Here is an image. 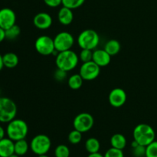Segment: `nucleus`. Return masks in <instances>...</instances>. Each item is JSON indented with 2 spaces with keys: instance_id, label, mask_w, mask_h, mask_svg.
Returning <instances> with one entry per match:
<instances>
[{
  "instance_id": "obj_1",
  "label": "nucleus",
  "mask_w": 157,
  "mask_h": 157,
  "mask_svg": "<svg viewBox=\"0 0 157 157\" xmlns=\"http://www.w3.org/2000/svg\"><path fill=\"white\" fill-rule=\"evenodd\" d=\"M79 62V56L75 52L71 50L58 52L56 55L55 64L57 68L69 72L74 70Z\"/></svg>"
},
{
  "instance_id": "obj_2",
  "label": "nucleus",
  "mask_w": 157,
  "mask_h": 157,
  "mask_svg": "<svg viewBox=\"0 0 157 157\" xmlns=\"http://www.w3.org/2000/svg\"><path fill=\"white\" fill-rule=\"evenodd\" d=\"M6 130L8 137L15 142L19 140L25 139L29 133V126L23 120L15 118L8 123Z\"/></svg>"
},
{
  "instance_id": "obj_3",
  "label": "nucleus",
  "mask_w": 157,
  "mask_h": 157,
  "mask_svg": "<svg viewBox=\"0 0 157 157\" xmlns=\"http://www.w3.org/2000/svg\"><path fill=\"white\" fill-rule=\"evenodd\" d=\"M133 140L140 145L148 146L155 140L156 133L150 125L147 124H140L136 126L133 132Z\"/></svg>"
},
{
  "instance_id": "obj_4",
  "label": "nucleus",
  "mask_w": 157,
  "mask_h": 157,
  "mask_svg": "<svg viewBox=\"0 0 157 157\" xmlns=\"http://www.w3.org/2000/svg\"><path fill=\"white\" fill-rule=\"evenodd\" d=\"M77 42L81 49L95 50L100 43V36L94 29H85L79 34Z\"/></svg>"
},
{
  "instance_id": "obj_5",
  "label": "nucleus",
  "mask_w": 157,
  "mask_h": 157,
  "mask_svg": "<svg viewBox=\"0 0 157 157\" xmlns=\"http://www.w3.org/2000/svg\"><path fill=\"white\" fill-rule=\"evenodd\" d=\"M17 114V106L12 99L6 97L0 98V123L8 124Z\"/></svg>"
},
{
  "instance_id": "obj_6",
  "label": "nucleus",
  "mask_w": 157,
  "mask_h": 157,
  "mask_svg": "<svg viewBox=\"0 0 157 157\" xmlns=\"http://www.w3.org/2000/svg\"><path fill=\"white\" fill-rule=\"evenodd\" d=\"M52 147L51 139L45 134H38L34 136L30 143V149L37 156L47 154Z\"/></svg>"
},
{
  "instance_id": "obj_7",
  "label": "nucleus",
  "mask_w": 157,
  "mask_h": 157,
  "mask_svg": "<svg viewBox=\"0 0 157 157\" xmlns=\"http://www.w3.org/2000/svg\"><path fill=\"white\" fill-rule=\"evenodd\" d=\"M35 48L36 52L42 56L55 55V52H56L54 39L48 35H41L38 37L35 41Z\"/></svg>"
},
{
  "instance_id": "obj_8",
  "label": "nucleus",
  "mask_w": 157,
  "mask_h": 157,
  "mask_svg": "<svg viewBox=\"0 0 157 157\" xmlns=\"http://www.w3.org/2000/svg\"><path fill=\"white\" fill-rule=\"evenodd\" d=\"M53 39L55 51L58 52L71 50L75 41L73 35L68 32H59L55 35Z\"/></svg>"
},
{
  "instance_id": "obj_9",
  "label": "nucleus",
  "mask_w": 157,
  "mask_h": 157,
  "mask_svg": "<svg viewBox=\"0 0 157 157\" xmlns=\"http://www.w3.org/2000/svg\"><path fill=\"white\" fill-rule=\"evenodd\" d=\"M94 124V119L89 113H81L77 115L73 121V127L75 130L84 133L88 132Z\"/></svg>"
},
{
  "instance_id": "obj_10",
  "label": "nucleus",
  "mask_w": 157,
  "mask_h": 157,
  "mask_svg": "<svg viewBox=\"0 0 157 157\" xmlns=\"http://www.w3.org/2000/svg\"><path fill=\"white\" fill-rule=\"evenodd\" d=\"M101 73V67L93 61L83 63L79 70V74L84 81H90L95 80Z\"/></svg>"
},
{
  "instance_id": "obj_11",
  "label": "nucleus",
  "mask_w": 157,
  "mask_h": 157,
  "mask_svg": "<svg viewBox=\"0 0 157 157\" xmlns=\"http://www.w3.org/2000/svg\"><path fill=\"white\" fill-rule=\"evenodd\" d=\"M127 96L125 90L120 87H116L110 90L108 96V101L110 105L115 108H118L125 104Z\"/></svg>"
},
{
  "instance_id": "obj_12",
  "label": "nucleus",
  "mask_w": 157,
  "mask_h": 157,
  "mask_svg": "<svg viewBox=\"0 0 157 157\" xmlns=\"http://www.w3.org/2000/svg\"><path fill=\"white\" fill-rule=\"evenodd\" d=\"M15 22L16 15L12 9L9 8L0 9V27L6 30L15 25Z\"/></svg>"
},
{
  "instance_id": "obj_13",
  "label": "nucleus",
  "mask_w": 157,
  "mask_h": 157,
  "mask_svg": "<svg viewBox=\"0 0 157 157\" xmlns=\"http://www.w3.org/2000/svg\"><path fill=\"white\" fill-rule=\"evenodd\" d=\"M53 23V19L50 14L47 12H38L34 16L33 25L40 30H46L48 29Z\"/></svg>"
},
{
  "instance_id": "obj_14",
  "label": "nucleus",
  "mask_w": 157,
  "mask_h": 157,
  "mask_svg": "<svg viewBox=\"0 0 157 157\" xmlns=\"http://www.w3.org/2000/svg\"><path fill=\"white\" fill-rule=\"evenodd\" d=\"M92 61L101 67L108 65L111 61V56L104 49H95L93 51Z\"/></svg>"
},
{
  "instance_id": "obj_15",
  "label": "nucleus",
  "mask_w": 157,
  "mask_h": 157,
  "mask_svg": "<svg viewBox=\"0 0 157 157\" xmlns=\"http://www.w3.org/2000/svg\"><path fill=\"white\" fill-rule=\"evenodd\" d=\"M58 20L62 25H69L74 20L73 10L69 8L62 6L58 12Z\"/></svg>"
},
{
  "instance_id": "obj_16",
  "label": "nucleus",
  "mask_w": 157,
  "mask_h": 157,
  "mask_svg": "<svg viewBox=\"0 0 157 157\" xmlns=\"http://www.w3.org/2000/svg\"><path fill=\"white\" fill-rule=\"evenodd\" d=\"M15 153V142L9 137L0 140V157H9Z\"/></svg>"
},
{
  "instance_id": "obj_17",
  "label": "nucleus",
  "mask_w": 157,
  "mask_h": 157,
  "mask_svg": "<svg viewBox=\"0 0 157 157\" xmlns=\"http://www.w3.org/2000/svg\"><path fill=\"white\" fill-rule=\"evenodd\" d=\"M4 67L7 68H15L19 62V58L16 54L13 52H7L2 55Z\"/></svg>"
},
{
  "instance_id": "obj_18",
  "label": "nucleus",
  "mask_w": 157,
  "mask_h": 157,
  "mask_svg": "<svg viewBox=\"0 0 157 157\" xmlns=\"http://www.w3.org/2000/svg\"><path fill=\"white\" fill-rule=\"evenodd\" d=\"M111 147L119 149V150H124L127 146V139L125 136L121 133H115L111 136L110 140Z\"/></svg>"
},
{
  "instance_id": "obj_19",
  "label": "nucleus",
  "mask_w": 157,
  "mask_h": 157,
  "mask_svg": "<svg viewBox=\"0 0 157 157\" xmlns=\"http://www.w3.org/2000/svg\"><path fill=\"white\" fill-rule=\"evenodd\" d=\"M104 49L111 57L115 56V55H117L120 52V51H121V43L116 39H110L106 42Z\"/></svg>"
},
{
  "instance_id": "obj_20",
  "label": "nucleus",
  "mask_w": 157,
  "mask_h": 157,
  "mask_svg": "<svg viewBox=\"0 0 157 157\" xmlns=\"http://www.w3.org/2000/svg\"><path fill=\"white\" fill-rule=\"evenodd\" d=\"M84 83V79L80 75V74H75L71 75L67 79V84L72 90H78L81 88Z\"/></svg>"
},
{
  "instance_id": "obj_21",
  "label": "nucleus",
  "mask_w": 157,
  "mask_h": 157,
  "mask_svg": "<svg viewBox=\"0 0 157 157\" xmlns=\"http://www.w3.org/2000/svg\"><path fill=\"white\" fill-rule=\"evenodd\" d=\"M29 148L30 145L25 140V139L15 141V153L19 156L25 155L29 151Z\"/></svg>"
},
{
  "instance_id": "obj_22",
  "label": "nucleus",
  "mask_w": 157,
  "mask_h": 157,
  "mask_svg": "<svg viewBox=\"0 0 157 157\" xmlns=\"http://www.w3.org/2000/svg\"><path fill=\"white\" fill-rule=\"evenodd\" d=\"M84 147L89 153H95L99 152L101 149V144L97 138L90 137L86 140Z\"/></svg>"
},
{
  "instance_id": "obj_23",
  "label": "nucleus",
  "mask_w": 157,
  "mask_h": 157,
  "mask_svg": "<svg viewBox=\"0 0 157 157\" xmlns=\"http://www.w3.org/2000/svg\"><path fill=\"white\" fill-rule=\"evenodd\" d=\"M21 34V29L16 24L6 30V38L8 40H15Z\"/></svg>"
},
{
  "instance_id": "obj_24",
  "label": "nucleus",
  "mask_w": 157,
  "mask_h": 157,
  "mask_svg": "<svg viewBox=\"0 0 157 157\" xmlns=\"http://www.w3.org/2000/svg\"><path fill=\"white\" fill-rule=\"evenodd\" d=\"M67 139H68L70 144H73V145H76V144L81 143V141L82 140V133L74 129L73 130H71L69 133Z\"/></svg>"
},
{
  "instance_id": "obj_25",
  "label": "nucleus",
  "mask_w": 157,
  "mask_h": 157,
  "mask_svg": "<svg viewBox=\"0 0 157 157\" xmlns=\"http://www.w3.org/2000/svg\"><path fill=\"white\" fill-rule=\"evenodd\" d=\"M70 150L68 147L64 144H60L57 146L55 149V157H69L70 156Z\"/></svg>"
},
{
  "instance_id": "obj_26",
  "label": "nucleus",
  "mask_w": 157,
  "mask_h": 157,
  "mask_svg": "<svg viewBox=\"0 0 157 157\" xmlns=\"http://www.w3.org/2000/svg\"><path fill=\"white\" fill-rule=\"evenodd\" d=\"M84 2L85 0H62V6L74 10L81 7Z\"/></svg>"
},
{
  "instance_id": "obj_27",
  "label": "nucleus",
  "mask_w": 157,
  "mask_h": 157,
  "mask_svg": "<svg viewBox=\"0 0 157 157\" xmlns=\"http://www.w3.org/2000/svg\"><path fill=\"white\" fill-rule=\"evenodd\" d=\"M78 56H79V59L83 63L88 62V61H92V58H93V50H90V49H81V52H80Z\"/></svg>"
},
{
  "instance_id": "obj_28",
  "label": "nucleus",
  "mask_w": 157,
  "mask_h": 157,
  "mask_svg": "<svg viewBox=\"0 0 157 157\" xmlns=\"http://www.w3.org/2000/svg\"><path fill=\"white\" fill-rule=\"evenodd\" d=\"M146 157H157V141L154 140L146 147Z\"/></svg>"
},
{
  "instance_id": "obj_29",
  "label": "nucleus",
  "mask_w": 157,
  "mask_h": 157,
  "mask_svg": "<svg viewBox=\"0 0 157 157\" xmlns=\"http://www.w3.org/2000/svg\"><path fill=\"white\" fill-rule=\"evenodd\" d=\"M104 156V157H124V154L122 150L111 147L106 151Z\"/></svg>"
},
{
  "instance_id": "obj_30",
  "label": "nucleus",
  "mask_w": 157,
  "mask_h": 157,
  "mask_svg": "<svg viewBox=\"0 0 157 157\" xmlns=\"http://www.w3.org/2000/svg\"><path fill=\"white\" fill-rule=\"evenodd\" d=\"M146 147L139 144L132 148V154L134 157H146Z\"/></svg>"
},
{
  "instance_id": "obj_31",
  "label": "nucleus",
  "mask_w": 157,
  "mask_h": 157,
  "mask_svg": "<svg viewBox=\"0 0 157 157\" xmlns=\"http://www.w3.org/2000/svg\"><path fill=\"white\" fill-rule=\"evenodd\" d=\"M67 72L59 68H57V70L54 73V78H55V79L57 81H60V82L64 81L67 78Z\"/></svg>"
},
{
  "instance_id": "obj_32",
  "label": "nucleus",
  "mask_w": 157,
  "mask_h": 157,
  "mask_svg": "<svg viewBox=\"0 0 157 157\" xmlns=\"http://www.w3.org/2000/svg\"><path fill=\"white\" fill-rule=\"evenodd\" d=\"M44 4L50 8H57L62 5V0H43Z\"/></svg>"
},
{
  "instance_id": "obj_33",
  "label": "nucleus",
  "mask_w": 157,
  "mask_h": 157,
  "mask_svg": "<svg viewBox=\"0 0 157 157\" xmlns=\"http://www.w3.org/2000/svg\"><path fill=\"white\" fill-rule=\"evenodd\" d=\"M6 38V30L0 27V43L2 42Z\"/></svg>"
},
{
  "instance_id": "obj_34",
  "label": "nucleus",
  "mask_w": 157,
  "mask_h": 157,
  "mask_svg": "<svg viewBox=\"0 0 157 157\" xmlns=\"http://www.w3.org/2000/svg\"><path fill=\"white\" fill-rule=\"evenodd\" d=\"M6 130L0 125V140H2L3 138H5V136H6Z\"/></svg>"
},
{
  "instance_id": "obj_35",
  "label": "nucleus",
  "mask_w": 157,
  "mask_h": 157,
  "mask_svg": "<svg viewBox=\"0 0 157 157\" xmlns=\"http://www.w3.org/2000/svg\"><path fill=\"white\" fill-rule=\"evenodd\" d=\"M87 157H104V156L98 152V153H89V155L87 156Z\"/></svg>"
},
{
  "instance_id": "obj_36",
  "label": "nucleus",
  "mask_w": 157,
  "mask_h": 157,
  "mask_svg": "<svg viewBox=\"0 0 157 157\" xmlns=\"http://www.w3.org/2000/svg\"><path fill=\"white\" fill-rule=\"evenodd\" d=\"M4 67V64H3V60H2V55L0 54V71L2 70V68Z\"/></svg>"
},
{
  "instance_id": "obj_37",
  "label": "nucleus",
  "mask_w": 157,
  "mask_h": 157,
  "mask_svg": "<svg viewBox=\"0 0 157 157\" xmlns=\"http://www.w3.org/2000/svg\"><path fill=\"white\" fill-rule=\"evenodd\" d=\"M9 157H19V156H18V155H17L16 153H13V154H12L10 156H9Z\"/></svg>"
},
{
  "instance_id": "obj_38",
  "label": "nucleus",
  "mask_w": 157,
  "mask_h": 157,
  "mask_svg": "<svg viewBox=\"0 0 157 157\" xmlns=\"http://www.w3.org/2000/svg\"><path fill=\"white\" fill-rule=\"evenodd\" d=\"M38 157H49V156H47V154H44V155H40V156H38Z\"/></svg>"
}]
</instances>
